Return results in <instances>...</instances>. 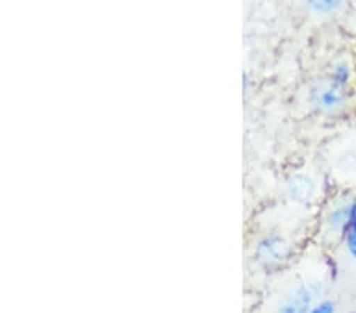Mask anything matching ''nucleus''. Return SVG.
Returning <instances> with one entry per match:
<instances>
[{
  "instance_id": "obj_1",
  "label": "nucleus",
  "mask_w": 356,
  "mask_h": 313,
  "mask_svg": "<svg viewBox=\"0 0 356 313\" xmlns=\"http://www.w3.org/2000/svg\"><path fill=\"white\" fill-rule=\"evenodd\" d=\"M352 189H339L326 196L320 209L318 244L325 247L342 246L350 220H352V203L355 198Z\"/></svg>"
},
{
  "instance_id": "obj_2",
  "label": "nucleus",
  "mask_w": 356,
  "mask_h": 313,
  "mask_svg": "<svg viewBox=\"0 0 356 313\" xmlns=\"http://www.w3.org/2000/svg\"><path fill=\"white\" fill-rule=\"evenodd\" d=\"M352 90L332 84L326 75L309 81L306 89V103L315 116L321 119H336L342 116L352 101Z\"/></svg>"
},
{
  "instance_id": "obj_3",
  "label": "nucleus",
  "mask_w": 356,
  "mask_h": 313,
  "mask_svg": "<svg viewBox=\"0 0 356 313\" xmlns=\"http://www.w3.org/2000/svg\"><path fill=\"white\" fill-rule=\"evenodd\" d=\"M255 263L263 271H277L290 263L295 256V242L280 231L261 232L252 247Z\"/></svg>"
},
{
  "instance_id": "obj_4",
  "label": "nucleus",
  "mask_w": 356,
  "mask_h": 313,
  "mask_svg": "<svg viewBox=\"0 0 356 313\" xmlns=\"http://www.w3.org/2000/svg\"><path fill=\"white\" fill-rule=\"evenodd\" d=\"M284 195L293 206L309 209L321 198V184L309 169H293L284 180Z\"/></svg>"
},
{
  "instance_id": "obj_5",
  "label": "nucleus",
  "mask_w": 356,
  "mask_h": 313,
  "mask_svg": "<svg viewBox=\"0 0 356 313\" xmlns=\"http://www.w3.org/2000/svg\"><path fill=\"white\" fill-rule=\"evenodd\" d=\"M317 296L314 283L298 282L280 296L275 304V313H309Z\"/></svg>"
},
{
  "instance_id": "obj_6",
  "label": "nucleus",
  "mask_w": 356,
  "mask_h": 313,
  "mask_svg": "<svg viewBox=\"0 0 356 313\" xmlns=\"http://www.w3.org/2000/svg\"><path fill=\"white\" fill-rule=\"evenodd\" d=\"M325 75L337 87L352 90L355 81V65L348 57H337L331 62Z\"/></svg>"
},
{
  "instance_id": "obj_7",
  "label": "nucleus",
  "mask_w": 356,
  "mask_h": 313,
  "mask_svg": "<svg viewBox=\"0 0 356 313\" xmlns=\"http://www.w3.org/2000/svg\"><path fill=\"white\" fill-rule=\"evenodd\" d=\"M342 247L350 258L356 261V208L353 206H352V220H350L346 235H343Z\"/></svg>"
},
{
  "instance_id": "obj_8",
  "label": "nucleus",
  "mask_w": 356,
  "mask_h": 313,
  "mask_svg": "<svg viewBox=\"0 0 356 313\" xmlns=\"http://www.w3.org/2000/svg\"><path fill=\"white\" fill-rule=\"evenodd\" d=\"M307 8L317 15H331L341 8L343 0H304Z\"/></svg>"
},
{
  "instance_id": "obj_9",
  "label": "nucleus",
  "mask_w": 356,
  "mask_h": 313,
  "mask_svg": "<svg viewBox=\"0 0 356 313\" xmlns=\"http://www.w3.org/2000/svg\"><path fill=\"white\" fill-rule=\"evenodd\" d=\"M309 313H337V305L334 301L328 298L317 299L311 307Z\"/></svg>"
},
{
  "instance_id": "obj_10",
  "label": "nucleus",
  "mask_w": 356,
  "mask_h": 313,
  "mask_svg": "<svg viewBox=\"0 0 356 313\" xmlns=\"http://www.w3.org/2000/svg\"><path fill=\"white\" fill-rule=\"evenodd\" d=\"M250 89H252V78H250L249 73L244 71L243 73V94H244V96L249 95Z\"/></svg>"
},
{
  "instance_id": "obj_11",
  "label": "nucleus",
  "mask_w": 356,
  "mask_h": 313,
  "mask_svg": "<svg viewBox=\"0 0 356 313\" xmlns=\"http://www.w3.org/2000/svg\"><path fill=\"white\" fill-rule=\"evenodd\" d=\"M352 132H353V136L356 139V110L353 112V117H352Z\"/></svg>"
},
{
  "instance_id": "obj_12",
  "label": "nucleus",
  "mask_w": 356,
  "mask_h": 313,
  "mask_svg": "<svg viewBox=\"0 0 356 313\" xmlns=\"http://www.w3.org/2000/svg\"><path fill=\"white\" fill-rule=\"evenodd\" d=\"M355 24H356V11H355Z\"/></svg>"
},
{
  "instance_id": "obj_13",
  "label": "nucleus",
  "mask_w": 356,
  "mask_h": 313,
  "mask_svg": "<svg viewBox=\"0 0 356 313\" xmlns=\"http://www.w3.org/2000/svg\"><path fill=\"white\" fill-rule=\"evenodd\" d=\"M353 313H356V310H355V312H353Z\"/></svg>"
}]
</instances>
